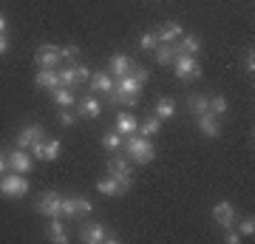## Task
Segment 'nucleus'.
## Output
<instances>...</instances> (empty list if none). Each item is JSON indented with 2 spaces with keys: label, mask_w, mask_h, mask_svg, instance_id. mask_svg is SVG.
<instances>
[{
  "label": "nucleus",
  "mask_w": 255,
  "mask_h": 244,
  "mask_svg": "<svg viewBox=\"0 0 255 244\" xmlns=\"http://www.w3.org/2000/svg\"><path fill=\"white\" fill-rule=\"evenodd\" d=\"M176 48H179V54H199L201 40L196 34H182L179 40H176Z\"/></svg>",
  "instance_id": "24"
},
{
  "label": "nucleus",
  "mask_w": 255,
  "mask_h": 244,
  "mask_svg": "<svg viewBox=\"0 0 255 244\" xmlns=\"http://www.w3.org/2000/svg\"><path fill=\"white\" fill-rule=\"evenodd\" d=\"M182 34H184V31H182V23H176V20H167V26L156 31L159 43H176Z\"/></svg>",
  "instance_id": "22"
},
{
  "label": "nucleus",
  "mask_w": 255,
  "mask_h": 244,
  "mask_svg": "<svg viewBox=\"0 0 255 244\" xmlns=\"http://www.w3.org/2000/svg\"><path fill=\"white\" fill-rule=\"evenodd\" d=\"M6 162H9V168L14 173H23V176L34 168V159H31L28 151H23V148H11L9 154H6Z\"/></svg>",
  "instance_id": "9"
},
{
  "label": "nucleus",
  "mask_w": 255,
  "mask_h": 244,
  "mask_svg": "<svg viewBox=\"0 0 255 244\" xmlns=\"http://www.w3.org/2000/svg\"><path fill=\"white\" fill-rule=\"evenodd\" d=\"M60 151H63L60 139H46V145H43V159L46 162H57L60 159Z\"/></svg>",
  "instance_id": "29"
},
{
  "label": "nucleus",
  "mask_w": 255,
  "mask_h": 244,
  "mask_svg": "<svg viewBox=\"0 0 255 244\" xmlns=\"http://www.w3.org/2000/svg\"><path fill=\"white\" fill-rule=\"evenodd\" d=\"M6 28H9V23H6V17H3V11H0V34H6Z\"/></svg>",
  "instance_id": "44"
},
{
  "label": "nucleus",
  "mask_w": 255,
  "mask_h": 244,
  "mask_svg": "<svg viewBox=\"0 0 255 244\" xmlns=\"http://www.w3.org/2000/svg\"><path fill=\"white\" fill-rule=\"evenodd\" d=\"M173 74H176L182 82L199 80V77H201L199 57H196V54H176V60H173Z\"/></svg>",
  "instance_id": "3"
},
{
  "label": "nucleus",
  "mask_w": 255,
  "mask_h": 244,
  "mask_svg": "<svg viewBox=\"0 0 255 244\" xmlns=\"http://www.w3.org/2000/svg\"><path fill=\"white\" fill-rule=\"evenodd\" d=\"M63 216H68V219H82L80 205H77V196H63Z\"/></svg>",
  "instance_id": "31"
},
{
  "label": "nucleus",
  "mask_w": 255,
  "mask_h": 244,
  "mask_svg": "<svg viewBox=\"0 0 255 244\" xmlns=\"http://www.w3.org/2000/svg\"><path fill=\"white\" fill-rule=\"evenodd\" d=\"M114 94H117V105H119V100H125V97H142V82L133 80V74L117 77V80H114Z\"/></svg>",
  "instance_id": "8"
},
{
  "label": "nucleus",
  "mask_w": 255,
  "mask_h": 244,
  "mask_svg": "<svg viewBox=\"0 0 255 244\" xmlns=\"http://www.w3.org/2000/svg\"><path fill=\"white\" fill-rule=\"evenodd\" d=\"M48 239H51L54 244H65V242H68L63 216H51V219H48Z\"/></svg>",
  "instance_id": "17"
},
{
  "label": "nucleus",
  "mask_w": 255,
  "mask_h": 244,
  "mask_svg": "<svg viewBox=\"0 0 255 244\" xmlns=\"http://www.w3.org/2000/svg\"><path fill=\"white\" fill-rule=\"evenodd\" d=\"M213 219H216V225L219 227H236V208L230 205V202H219V205H213Z\"/></svg>",
  "instance_id": "12"
},
{
  "label": "nucleus",
  "mask_w": 255,
  "mask_h": 244,
  "mask_svg": "<svg viewBox=\"0 0 255 244\" xmlns=\"http://www.w3.org/2000/svg\"><path fill=\"white\" fill-rule=\"evenodd\" d=\"M77 111H71V108H63L60 111V125H65V128H71V125H77Z\"/></svg>",
  "instance_id": "36"
},
{
  "label": "nucleus",
  "mask_w": 255,
  "mask_h": 244,
  "mask_svg": "<svg viewBox=\"0 0 255 244\" xmlns=\"http://www.w3.org/2000/svg\"><path fill=\"white\" fill-rule=\"evenodd\" d=\"M37 139H46V131H43V125H37V122H31V125H23L17 131V139H14V148H23V151H28L31 145L37 142Z\"/></svg>",
  "instance_id": "10"
},
{
  "label": "nucleus",
  "mask_w": 255,
  "mask_h": 244,
  "mask_svg": "<svg viewBox=\"0 0 255 244\" xmlns=\"http://www.w3.org/2000/svg\"><path fill=\"white\" fill-rule=\"evenodd\" d=\"M130 74H133V80L142 82V85H145L147 77H150V71H147V68H142V65H133V71H130Z\"/></svg>",
  "instance_id": "39"
},
{
  "label": "nucleus",
  "mask_w": 255,
  "mask_h": 244,
  "mask_svg": "<svg viewBox=\"0 0 255 244\" xmlns=\"http://www.w3.org/2000/svg\"><path fill=\"white\" fill-rule=\"evenodd\" d=\"M57 77H60V85H65V88H74V85H80V80H77V71H74V65L68 63L65 68H57Z\"/></svg>",
  "instance_id": "27"
},
{
  "label": "nucleus",
  "mask_w": 255,
  "mask_h": 244,
  "mask_svg": "<svg viewBox=\"0 0 255 244\" xmlns=\"http://www.w3.org/2000/svg\"><path fill=\"white\" fill-rule=\"evenodd\" d=\"M122 142H125V136L119 134L117 128H114V131H105V136H102V148H105V151H114V154L122 148Z\"/></svg>",
  "instance_id": "25"
},
{
  "label": "nucleus",
  "mask_w": 255,
  "mask_h": 244,
  "mask_svg": "<svg viewBox=\"0 0 255 244\" xmlns=\"http://www.w3.org/2000/svg\"><path fill=\"white\" fill-rule=\"evenodd\" d=\"M34 85L43 91H51L60 85V77H57V68H37L34 74Z\"/></svg>",
  "instance_id": "15"
},
{
  "label": "nucleus",
  "mask_w": 255,
  "mask_h": 244,
  "mask_svg": "<svg viewBox=\"0 0 255 244\" xmlns=\"http://www.w3.org/2000/svg\"><path fill=\"white\" fill-rule=\"evenodd\" d=\"M176 54H179V48H176V43H159L153 48V57L159 65H173Z\"/></svg>",
  "instance_id": "16"
},
{
  "label": "nucleus",
  "mask_w": 255,
  "mask_h": 244,
  "mask_svg": "<svg viewBox=\"0 0 255 244\" xmlns=\"http://www.w3.org/2000/svg\"><path fill=\"white\" fill-rule=\"evenodd\" d=\"M43 145H46V139H37L31 145V159H43Z\"/></svg>",
  "instance_id": "41"
},
{
  "label": "nucleus",
  "mask_w": 255,
  "mask_h": 244,
  "mask_svg": "<svg viewBox=\"0 0 255 244\" xmlns=\"http://www.w3.org/2000/svg\"><path fill=\"white\" fill-rule=\"evenodd\" d=\"M6 168H9V162H6V154H3V151H0V176H3V173H6Z\"/></svg>",
  "instance_id": "43"
},
{
  "label": "nucleus",
  "mask_w": 255,
  "mask_h": 244,
  "mask_svg": "<svg viewBox=\"0 0 255 244\" xmlns=\"http://www.w3.org/2000/svg\"><path fill=\"white\" fill-rule=\"evenodd\" d=\"M34 63H37V68H60V63H63V57H60V45L43 43L34 51Z\"/></svg>",
  "instance_id": "6"
},
{
  "label": "nucleus",
  "mask_w": 255,
  "mask_h": 244,
  "mask_svg": "<svg viewBox=\"0 0 255 244\" xmlns=\"http://www.w3.org/2000/svg\"><path fill=\"white\" fill-rule=\"evenodd\" d=\"M156 45H159V37H156V31H145V34L139 37V48H142V51H153Z\"/></svg>",
  "instance_id": "33"
},
{
  "label": "nucleus",
  "mask_w": 255,
  "mask_h": 244,
  "mask_svg": "<svg viewBox=\"0 0 255 244\" xmlns=\"http://www.w3.org/2000/svg\"><path fill=\"white\" fill-rule=\"evenodd\" d=\"M0 193H3L6 199H23L28 193L26 176H23V173H14V171H11L9 176L3 173V176H0Z\"/></svg>",
  "instance_id": "4"
},
{
  "label": "nucleus",
  "mask_w": 255,
  "mask_h": 244,
  "mask_svg": "<svg viewBox=\"0 0 255 244\" xmlns=\"http://www.w3.org/2000/svg\"><path fill=\"white\" fill-rule=\"evenodd\" d=\"M6 51H9V37H6V34H0V57L6 54Z\"/></svg>",
  "instance_id": "42"
},
{
  "label": "nucleus",
  "mask_w": 255,
  "mask_h": 244,
  "mask_svg": "<svg viewBox=\"0 0 255 244\" xmlns=\"http://www.w3.org/2000/svg\"><path fill=\"white\" fill-rule=\"evenodd\" d=\"M51 100H54L60 108H71V105H77L74 88H65V85H57V88H51Z\"/></svg>",
  "instance_id": "21"
},
{
  "label": "nucleus",
  "mask_w": 255,
  "mask_h": 244,
  "mask_svg": "<svg viewBox=\"0 0 255 244\" xmlns=\"http://www.w3.org/2000/svg\"><path fill=\"white\" fill-rule=\"evenodd\" d=\"M34 210L40 213V216H46V219H51V216H63V196H60L57 190H46L43 196H37Z\"/></svg>",
  "instance_id": "5"
},
{
  "label": "nucleus",
  "mask_w": 255,
  "mask_h": 244,
  "mask_svg": "<svg viewBox=\"0 0 255 244\" xmlns=\"http://www.w3.org/2000/svg\"><path fill=\"white\" fill-rule=\"evenodd\" d=\"M227 111H230V102L224 100L221 94H216V97H210V114H213V117H224Z\"/></svg>",
  "instance_id": "30"
},
{
  "label": "nucleus",
  "mask_w": 255,
  "mask_h": 244,
  "mask_svg": "<svg viewBox=\"0 0 255 244\" xmlns=\"http://www.w3.org/2000/svg\"><path fill=\"white\" fill-rule=\"evenodd\" d=\"M196 125H199V131L207 136V139H219V134H221L219 117H213V114H201V117H196Z\"/></svg>",
  "instance_id": "13"
},
{
  "label": "nucleus",
  "mask_w": 255,
  "mask_h": 244,
  "mask_svg": "<svg viewBox=\"0 0 255 244\" xmlns=\"http://www.w3.org/2000/svg\"><path fill=\"white\" fill-rule=\"evenodd\" d=\"M133 65H136V63H133L128 54H114L108 60V68L114 71V80H117V77H128V74L133 71Z\"/></svg>",
  "instance_id": "14"
},
{
  "label": "nucleus",
  "mask_w": 255,
  "mask_h": 244,
  "mask_svg": "<svg viewBox=\"0 0 255 244\" xmlns=\"http://www.w3.org/2000/svg\"><path fill=\"white\" fill-rule=\"evenodd\" d=\"M60 57H63V60H68V63H74V60L80 57V45H77V43L60 45Z\"/></svg>",
  "instance_id": "35"
},
{
  "label": "nucleus",
  "mask_w": 255,
  "mask_h": 244,
  "mask_svg": "<svg viewBox=\"0 0 255 244\" xmlns=\"http://www.w3.org/2000/svg\"><path fill=\"white\" fill-rule=\"evenodd\" d=\"M238 233H241V239H253L255 236V219L253 216H247L238 222Z\"/></svg>",
  "instance_id": "34"
},
{
  "label": "nucleus",
  "mask_w": 255,
  "mask_h": 244,
  "mask_svg": "<svg viewBox=\"0 0 255 244\" xmlns=\"http://www.w3.org/2000/svg\"><path fill=\"white\" fill-rule=\"evenodd\" d=\"M224 242H227V244H238V242H241V233L233 230V227H227V230H224Z\"/></svg>",
  "instance_id": "40"
},
{
  "label": "nucleus",
  "mask_w": 255,
  "mask_h": 244,
  "mask_svg": "<svg viewBox=\"0 0 255 244\" xmlns=\"http://www.w3.org/2000/svg\"><path fill=\"white\" fill-rule=\"evenodd\" d=\"M136 119H133V117H130V114H119V117H117V131H119V134H122V136H130V134H136Z\"/></svg>",
  "instance_id": "26"
},
{
  "label": "nucleus",
  "mask_w": 255,
  "mask_h": 244,
  "mask_svg": "<svg viewBox=\"0 0 255 244\" xmlns=\"http://www.w3.org/2000/svg\"><path fill=\"white\" fill-rule=\"evenodd\" d=\"M77 205H80L82 216H91V213H94V205H91V199H88V196H77Z\"/></svg>",
  "instance_id": "38"
},
{
  "label": "nucleus",
  "mask_w": 255,
  "mask_h": 244,
  "mask_svg": "<svg viewBox=\"0 0 255 244\" xmlns=\"http://www.w3.org/2000/svg\"><path fill=\"white\" fill-rule=\"evenodd\" d=\"M153 117H159L164 122V119H173L176 117V100H170V97H159L153 105Z\"/></svg>",
  "instance_id": "20"
},
{
  "label": "nucleus",
  "mask_w": 255,
  "mask_h": 244,
  "mask_svg": "<svg viewBox=\"0 0 255 244\" xmlns=\"http://www.w3.org/2000/svg\"><path fill=\"white\" fill-rule=\"evenodd\" d=\"M241 65H244L247 77H253V74H255V51H253V45L244 48V54H241Z\"/></svg>",
  "instance_id": "32"
},
{
  "label": "nucleus",
  "mask_w": 255,
  "mask_h": 244,
  "mask_svg": "<svg viewBox=\"0 0 255 244\" xmlns=\"http://www.w3.org/2000/svg\"><path fill=\"white\" fill-rule=\"evenodd\" d=\"M136 131H139L142 136H150V139H153V136L159 134V131H162V119H159V117H147L145 122H142V125L136 128Z\"/></svg>",
  "instance_id": "28"
},
{
  "label": "nucleus",
  "mask_w": 255,
  "mask_h": 244,
  "mask_svg": "<svg viewBox=\"0 0 255 244\" xmlns=\"http://www.w3.org/2000/svg\"><path fill=\"white\" fill-rule=\"evenodd\" d=\"M71 65H74V71H77V80L80 82L91 80V65H85V63H71Z\"/></svg>",
  "instance_id": "37"
},
{
  "label": "nucleus",
  "mask_w": 255,
  "mask_h": 244,
  "mask_svg": "<svg viewBox=\"0 0 255 244\" xmlns=\"http://www.w3.org/2000/svg\"><path fill=\"white\" fill-rule=\"evenodd\" d=\"M100 114H102V102L97 100L94 94L77 100V117H80V119H97Z\"/></svg>",
  "instance_id": "11"
},
{
  "label": "nucleus",
  "mask_w": 255,
  "mask_h": 244,
  "mask_svg": "<svg viewBox=\"0 0 255 244\" xmlns=\"http://www.w3.org/2000/svg\"><path fill=\"white\" fill-rule=\"evenodd\" d=\"M88 85H91L94 94H102L105 100L111 102V105H117V94H114V80H111L108 71H94L91 80H88Z\"/></svg>",
  "instance_id": "7"
},
{
  "label": "nucleus",
  "mask_w": 255,
  "mask_h": 244,
  "mask_svg": "<svg viewBox=\"0 0 255 244\" xmlns=\"http://www.w3.org/2000/svg\"><path fill=\"white\" fill-rule=\"evenodd\" d=\"M97 190H100L102 196H119L122 193V185L114 173H105L102 179H97Z\"/></svg>",
  "instance_id": "18"
},
{
  "label": "nucleus",
  "mask_w": 255,
  "mask_h": 244,
  "mask_svg": "<svg viewBox=\"0 0 255 244\" xmlns=\"http://www.w3.org/2000/svg\"><path fill=\"white\" fill-rule=\"evenodd\" d=\"M105 171L114 173V176H130V171H133V162H130V159H119V156H111L108 162H105Z\"/></svg>",
  "instance_id": "23"
},
{
  "label": "nucleus",
  "mask_w": 255,
  "mask_h": 244,
  "mask_svg": "<svg viewBox=\"0 0 255 244\" xmlns=\"http://www.w3.org/2000/svg\"><path fill=\"white\" fill-rule=\"evenodd\" d=\"M122 148H125L128 159H130L133 165H150L156 159V145H153V139H150V136L130 134V136H125Z\"/></svg>",
  "instance_id": "1"
},
{
  "label": "nucleus",
  "mask_w": 255,
  "mask_h": 244,
  "mask_svg": "<svg viewBox=\"0 0 255 244\" xmlns=\"http://www.w3.org/2000/svg\"><path fill=\"white\" fill-rule=\"evenodd\" d=\"M80 242H85V244H102V242L114 244V242H119V236L117 233L111 236L108 225H102V222H82L80 225Z\"/></svg>",
  "instance_id": "2"
},
{
  "label": "nucleus",
  "mask_w": 255,
  "mask_h": 244,
  "mask_svg": "<svg viewBox=\"0 0 255 244\" xmlns=\"http://www.w3.org/2000/svg\"><path fill=\"white\" fill-rule=\"evenodd\" d=\"M187 111H190L193 117L210 114V97L207 94H190V97H187Z\"/></svg>",
  "instance_id": "19"
}]
</instances>
